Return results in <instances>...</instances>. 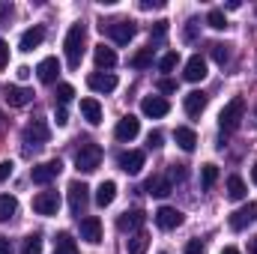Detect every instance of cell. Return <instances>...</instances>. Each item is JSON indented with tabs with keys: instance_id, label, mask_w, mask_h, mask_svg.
<instances>
[{
	"instance_id": "19",
	"label": "cell",
	"mask_w": 257,
	"mask_h": 254,
	"mask_svg": "<svg viewBox=\"0 0 257 254\" xmlns=\"http://www.w3.org/2000/svg\"><path fill=\"white\" fill-rule=\"evenodd\" d=\"M36 75H39L42 84H54L57 75H60V60H57V57H45L42 63L36 66Z\"/></svg>"
},
{
	"instance_id": "48",
	"label": "cell",
	"mask_w": 257,
	"mask_h": 254,
	"mask_svg": "<svg viewBox=\"0 0 257 254\" xmlns=\"http://www.w3.org/2000/svg\"><path fill=\"white\" fill-rule=\"evenodd\" d=\"M30 75H33V72H30L27 66H18V78H21V81H24V78H30Z\"/></svg>"
},
{
	"instance_id": "22",
	"label": "cell",
	"mask_w": 257,
	"mask_h": 254,
	"mask_svg": "<svg viewBox=\"0 0 257 254\" xmlns=\"http://www.w3.org/2000/svg\"><path fill=\"white\" fill-rule=\"evenodd\" d=\"M183 75H186V81H192V84L203 81V78H206V60H203L200 54H194L192 60L186 63V72H183Z\"/></svg>"
},
{
	"instance_id": "12",
	"label": "cell",
	"mask_w": 257,
	"mask_h": 254,
	"mask_svg": "<svg viewBox=\"0 0 257 254\" xmlns=\"http://www.w3.org/2000/svg\"><path fill=\"white\" fill-rule=\"evenodd\" d=\"M156 224H159L162 230H174V227L183 224V212H180L177 206H159V209H156Z\"/></svg>"
},
{
	"instance_id": "8",
	"label": "cell",
	"mask_w": 257,
	"mask_h": 254,
	"mask_svg": "<svg viewBox=\"0 0 257 254\" xmlns=\"http://www.w3.org/2000/svg\"><path fill=\"white\" fill-rule=\"evenodd\" d=\"M66 191H69V206H72V212H75V215H81V212L87 209V203H90V189H87L84 183L72 180Z\"/></svg>"
},
{
	"instance_id": "29",
	"label": "cell",
	"mask_w": 257,
	"mask_h": 254,
	"mask_svg": "<svg viewBox=\"0 0 257 254\" xmlns=\"http://www.w3.org/2000/svg\"><path fill=\"white\" fill-rule=\"evenodd\" d=\"M147 248H150V236H147V233H132L126 239L128 254H147Z\"/></svg>"
},
{
	"instance_id": "23",
	"label": "cell",
	"mask_w": 257,
	"mask_h": 254,
	"mask_svg": "<svg viewBox=\"0 0 257 254\" xmlns=\"http://www.w3.org/2000/svg\"><path fill=\"white\" fill-rule=\"evenodd\" d=\"M174 141H177V147L186 150V153H192L194 147H197V135H194V129H189V126H177Z\"/></svg>"
},
{
	"instance_id": "32",
	"label": "cell",
	"mask_w": 257,
	"mask_h": 254,
	"mask_svg": "<svg viewBox=\"0 0 257 254\" xmlns=\"http://www.w3.org/2000/svg\"><path fill=\"white\" fill-rule=\"evenodd\" d=\"M206 24H209L212 30H224V27H227V18H224L221 9H209V12H206Z\"/></svg>"
},
{
	"instance_id": "3",
	"label": "cell",
	"mask_w": 257,
	"mask_h": 254,
	"mask_svg": "<svg viewBox=\"0 0 257 254\" xmlns=\"http://www.w3.org/2000/svg\"><path fill=\"white\" fill-rule=\"evenodd\" d=\"M242 114H245V99H242V96H233V99L221 108V114H218V126H221V132H233V129H239Z\"/></svg>"
},
{
	"instance_id": "44",
	"label": "cell",
	"mask_w": 257,
	"mask_h": 254,
	"mask_svg": "<svg viewBox=\"0 0 257 254\" xmlns=\"http://www.w3.org/2000/svg\"><path fill=\"white\" fill-rule=\"evenodd\" d=\"M12 168H15L12 162H0V183H3V180H9V174H12Z\"/></svg>"
},
{
	"instance_id": "1",
	"label": "cell",
	"mask_w": 257,
	"mask_h": 254,
	"mask_svg": "<svg viewBox=\"0 0 257 254\" xmlns=\"http://www.w3.org/2000/svg\"><path fill=\"white\" fill-rule=\"evenodd\" d=\"M84 39H87L84 24H72V27H69V33H66V42H63L69 69H78V66H81V57H84Z\"/></svg>"
},
{
	"instance_id": "41",
	"label": "cell",
	"mask_w": 257,
	"mask_h": 254,
	"mask_svg": "<svg viewBox=\"0 0 257 254\" xmlns=\"http://www.w3.org/2000/svg\"><path fill=\"white\" fill-rule=\"evenodd\" d=\"M186 254H203V242H200V239H192V242L186 245Z\"/></svg>"
},
{
	"instance_id": "4",
	"label": "cell",
	"mask_w": 257,
	"mask_h": 254,
	"mask_svg": "<svg viewBox=\"0 0 257 254\" xmlns=\"http://www.w3.org/2000/svg\"><path fill=\"white\" fill-rule=\"evenodd\" d=\"M99 27H102V33H108L117 45H128V42L135 39V33H138L135 21H128V18H117V21H111V24H99Z\"/></svg>"
},
{
	"instance_id": "20",
	"label": "cell",
	"mask_w": 257,
	"mask_h": 254,
	"mask_svg": "<svg viewBox=\"0 0 257 254\" xmlns=\"http://www.w3.org/2000/svg\"><path fill=\"white\" fill-rule=\"evenodd\" d=\"M42 39H45V27L36 24V27H30V30L21 33V42H18V45H21V51H33V48L42 45Z\"/></svg>"
},
{
	"instance_id": "40",
	"label": "cell",
	"mask_w": 257,
	"mask_h": 254,
	"mask_svg": "<svg viewBox=\"0 0 257 254\" xmlns=\"http://www.w3.org/2000/svg\"><path fill=\"white\" fill-rule=\"evenodd\" d=\"M6 66H9V45L0 42V69H6Z\"/></svg>"
},
{
	"instance_id": "51",
	"label": "cell",
	"mask_w": 257,
	"mask_h": 254,
	"mask_svg": "<svg viewBox=\"0 0 257 254\" xmlns=\"http://www.w3.org/2000/svg\"><path fill=\"white\" fill-rule=\"evenodd\" d=\"M221 254H239V251H236L233 245H227V248H221Z\"/></svg>"
},
{
	"instance_id": "36",
	"label": "cell",
	"mask_w": 257,
	"mask_h": 254,
	"mask_svg": "<svg viewBox=\"0 0 257 254\" xmlns=\"http://www.w3.org/2000/svg\"><path fill=\"white\" fill-rule=\"evenodd\" d=\"M177 63H180V54H177V51H168V54L159 60V69H162V72H174Z\"/></svg>"
},
{
	"instance_id": "25",
	"label": "cell",
	"mask_w": 257,
	"mask_h": 254,
	"mask_svg": "<svg viewBox=\"0 0 257 254\" xmlns=\"http://www.w3.org/2000/svg\"><path fill=\"white\" fill-rule=\"evenodd\" d=\"M114 197H117V183L114 180H105L99 189H96V203L105 209V206H111L114 203Z\"/></svg>"
},
{
	"instance_id": "28",
	"label": "cell",
	"mask_w": 257,
	"mask_h": 254,
	"mask_svg": "<svg viewBox=\"0 0 257 254\" xmlns=\"http://www.w3.org/2000/svg\"><path fill=\"white\" fill-rule=\"evenodd\" d=\"M54 254H78V242L72 239V233H57L54 239Z\"/></svg>"
},
{
	"instance_id": "5",
	"label": "cell",
	"mask_w": 257,
	"mask_h": 254,
	"mask_svg": "<svg viewBox=\"0 0 257 254\" xmlns=\"http://www.w3.org/2000/svg\"><path fill=\"white\" fill-rule=\"evenodd\" d=\"M60 171H63V162H60V159H51V162L36 165V168L30 171V180H33L36 186H48V183H51Z\"/></svg>"
},
{
	"instance_id": "26",
	"label": "cell",
	"mask_w": 257,
	"mask_h": 254,
	"mask_svg": "<svg viewBox=\"0 0 257 254\" xmlns=\"http://www.w3.org/2000/svg\"><path fill=\"white\" fill-rule=\"evenodd\" d=\"M93 57H96V66L99 69H114L117 66V54H114V48H105V45H96V51H93Z\"/></svg>"
},
{
	"instance_id": "30",
	"label": "cell",
	"mask_w": 257,
	"mask_h": 254,
	"mask_svg": "<svg viewBox=\"0 0 257 254\" xmlns=\"http://www.w3.org/2000/svg\"><path fill=\"white\" fill-rule=\"evenodd\" d=\"M245 194H248V189H245V180L242 177H230L227 180V197L230 200H242Z\"/></svg>"
},
{
	"instance_id": "42",
	"label": "cell",
	"mask_w": 257,
	"mask_h": 254,
	"mask_svg": "<svg viewBox=\"0 0 257 254\" xmlns=\"http://www.w3.org/2000/svg\"><path fill=\"white\" fill-rule=\"evenodd\" d=\"M165 33H168V21H156V30H153V36H156V39H165Z\"/></svg>"
},
{
	"instance_id": "10",
	"label": "cell",
	"mask_w": 257,
	"mask_h": 254,
	"mask_svg": "<svg viewBox=\"0 0 257 254\" xmlns=\"http://www.w3.org/2000/svg\"><path fill=\"white\" fill-rule=\"evenodd\" d=\"M254 221H257V200L239 206L236 212H230V230H245V227L254 224Z\"/></svg>"
},
{
	"instance_id": "15",
	"label": "cell",
	"mask_w": 257,
	"mask_h": 254,
	"mask_svg": "<svg viewBox=\"0 0 257 254\" xmlns=\"http://www.w3.org/2000/svg\"><path fill=\"white\" fill-rule=\"evenodd\" d=\"M81 239L90 242V245H99V242H102V221H99L96 215L81 218Z\"/></svg>"
},
{
	"instance_id": "2",
	"label": "cell",
	"mask_w": 257,
	"mask_h": 254,
	"mask_svg": "<svg viewBox=\"0 0 257 254\" xmlns=\"http://www.w3.org/2000/svg\"><path fill=\"white\" fill-rule=\"evenodd\" d=\"M99 165H102V147L99 144H81V150L75 153V168L81 171V174H93V171H99Z\"/></svg>"
},
{
	"instance_id": "34",
	"label": "cell",
	"mask_w": 257,
	"mask_h": 254,
	"mask_svg": "<svg viewBox=\"0 0 257 254\" xmlns=\"http://www.w3.org/2000/svg\"><path fill=\"white\" fill-rule=\"evenodd\" d=\"M209 57L215 60V63H227V57H230V51H227V45H221V42H212L209 45Z\"/></svg>"
},
{
	"instance_id": "14",
	"label": "cell",
	"mask_w": 257,
	"mask_h": 254,
	"mask_svg": "<svg viewBox=\"0 0 257 254\" xmlns=\"http://www.w3.org/2000/svg\"><path fill=\"white\" fill-rule=\"evenodd\" d=\"M141 111H144V117L159 120V117H165V114L171 111V105H168V99H165V96H147V99L141 102Z\"/></svg>"
},
{
	"instance_id": "18",
	"label": "cell",
	"mask_w": 257,
	"mask_h": 254,
	"mask_svg": "<svg viewBox=\"0 0 257 254\" xmlns=\"http://www.w3.org/2000/svg\"><path fill=\"white\" fill-rule=\"evenodd\" d=\"M206 102H209V96H206V93H200V90H192L189 96H183V108H186V114H189V117H200V114H203V108H206Z\"/></svg>"
},
{
	"instance_id": "37",
	"label": "cell",
	"mask_w": 257,
	"mask_h": 254,
	"mask_svg": "<svg viewBox=\"0 0 257 254\" xmlns=\"http://www.w3.org/2000/svg\"><path fill=\"white\" fill-rule=\"evenodd\" d=\"M72 96H75V87H72V84H57V102H60V105L72 102Z\"/></svg>"
},
{
	"instance_id": "31",
	"label": "cell",
	"mask_w": 257,
	"mask_h": 254,
	"mask_svg": "<svg viewBox=\"0 0 257 254\" xmlns=\"http://www.w3.org/2000/svg\"><path fill=\"white\" fill-rule=\"evenodd\" d=\"M128 63H132V69H147V66L153 63V45H150V48H141Z\"/></svg>"
},
{
	"instance_id": "11",
	"label": "cell",
	"mask_w": 257,
	"mask_h": 254,
	"mask_svg": "<svg viewBox=\"0 0 257 254\" xmlns=\"http://www.w3.org/2000/svg\"><path fill=\"white\" fill-rule=\"evenodd\" d=\"M138 132H141V120H138L135 114H126V117L117 123V129H114V138L123 141V144H128V141L138 138Z\"/></svg>"
},
{
	"instance_id": "46",
	"label": "cell",
	"mask_w": 257,
	"mask_h": 254,
	"mask_svg": "<svg viewBox=\"0 0 257 254\" xmlns=\"http://www.w3.org/2000/svg\"><path fill=\"white\" fill-rule=\"evenodd\" d=\"M162 0H141V9H162Z\"/></svg>"
},
{
	"instance_id": "50",
	"label": "cell",
	"mask_w": 257,
	"mask_h": 254,
	"mask_svg": "<svg viewBox=\"0 0 257 254\" xmlns=\"http://www.w3.org/2000/svg\"><path fill=\"white\" fill-rule=\"evenodd\" d=\"M248 254H257V233L248 239Z\"/></svg>"
},
{
	"instance_id": "49",
	"label": "cell",
	"mask_w": 257,
	"mask_h": 254,
	"mask_svg": "<svg viewBox=\"0 0 257 254\" xmlns=\"http://www.w3.org/2000/svg\"><path fill=\"white\" fill-rule=\"evenodd\" d=\"M174 177H177V180H186V168H183V165H177V168H174Z\"/></svg>"
},
{
	"instance_id": "16",
	"label": "cell",
	"mask_w": 257,
	"mask_h": 254,
	"mask_svg": "<svg viewBox=\"0 0 257 254\" xmlns=\"http://www.w3.org/2000/svg\"><path fill=\"white\" fill-rule=\"evenodd\" d=\"M144 221H147V215L141 212V209H132V212H123L120 218H117V227L123 230V233H141V227H144Z\"/></svg>"
},
{
	"instance_id": "47",
	"label": "cell",
	"mask_w": 257,
	"mask_h": 254,
	"mask_svg": "<svg viewBox=\"0 0 257 254\" xmlns=\"http://www.w3.org/2000/svg\"><path fill=\"white\" fill-rule=\"evenodd\" d=\"M0 254H12V245H9L3 236H0Z\"/></svg>"
},
{
	"instance_id": "27",
	"label": "cell",
	"mask_w": 257,
	"mask_h": 254,
	"mask_svg": "<svg viewBox=\"0 0 257 254\" xmlns=\"http://www.w3.org/2000/svg\"><path fill=\"white\" fill-rule=\"evenodd\" d=\"M18 215V200L12 194H0V221H12Z\"/></svg>"
},
{
	"instance_id": "43",
	"label": "cell",
	"mask_w": 257,
	"mask_h": 254,
	"mask_svg": "<svg viewBox=\"0 0 257 254\" xmlns=\"http://www.w3.org/2000/svg\"><path fill=\"white\" fill-rule=\"evenodd\" d=\"M54 120H57V126H66V123H69V114H66L63 105H60V108L54 111Z\"/></svg>"
},
{
	"instance_id": "21",
	"label": "cell",
	"mask_w": 257,
	"mask_h": 254,
	"mask_svg": "<svg viewBox=\"0 0 257 254\" xmlns=\"http://www.w3.org/2000/svg\"><path fill=\"white\" fill-rule=\"evenodd\" d=\"M144 189H147V194H153V197H168L174 186H171V180H168V177L156 174V177H150V180H147V186H144Z\"/></svg>"
},
{
	"instance_id": "52",
	"label": "cell",
	"mask_w": 257,
	"mask_h": 254,
	"mask_svg": "<svg viewBox=\"0 0 257 254\" xmlns=\"http://www.w3.org/2000/svg\"><path fill=\"white\" fill-rule=\"evenodd\" d=\"M251 183H254V186H257V165H254V168H251Z\"/></svg>"
},
{
	"instance_id": "17",
	"label": "cell",
	"mask_w": 257,
	"mask_h": 254,
	"mask_svg": "<svg viewBox=\"0 0 257 254\" xmlns=\"http://www.w3.org/2000/svg\"><path fill=\"white\" fill-rule=\"evenodd\" d=\"M3 99H6V105H9V108H24V105H30V102H33V90H24V87L9 84Z\"/></svg>"
},
{
	"instance_id": "33",
	"label": "cell",
	"mask_w": 257,
	"mask_h": 254,
	"mask_svg": "<svg viewBox=\"0 0 257 254\" xmlns=\"http://www.w3.org/2000/svg\"><path fill=\"white\" fill-rule=\"evenodd\" d=\"M215 180H218V168H215V165H203V168H200V183H203V189H212Z\"/></svg>"
},
{
	"instance_id": "45",
	"label": "cell",
	"mask_w": 257,
	"mask_h": 254,
	"mask_svg": "<svg viewBox=\"0 0 257 254\" xmlns=\"http://www.w3.org/2000/svg\"><path fill=\"white\" fill-rule=\"evenodd\" d=\"M194 36H197V21H189V27H186V42H194Z\"/></svg>"
},
{
	"instance_id": "39",
	"label": "cell",
	"mask_w": 257,
	"mask_h": 254,
	"mask_svg": "<svg viewBox=\"0 0 257 254\" xmlns=\"http://www.w3.org/2000/svg\"><path fill=\"white\" fill-rule=\"evenodd\" d=\"M159 90H162V93H177V81L162 78V81H159Z\"/></svg>"
},
{
	"instance_id": "6",
	"label": "cell",
	"mask_w": 257,
	"mask_h": 254,
	"mask_svg": "<svg viewBox=\"0 0 257 254\" xmlns=\"http://www.w3.org/2000/svg\"><path fill=\"white\" fill-rule=\"evenodd\" d=\"M48 138H51V129H48L45 120H33L30 126L24 129V144L27 147H45Z\"/></svg>"
},
{
	"instance_id": "9",
	"label": "cell",
	"mask_w": 257,
	"mask_h": 254,
	"mask_svg": "<svg viewBox=\"0 0 257 254\" xmlns=\"http://www.w3.org/2000/svg\"><path fill=\"white\" fill-rule=\"evenodd\" d=\"M57 209H60V194L57 191H39L33 197V212H39V215H57Z\"/></svg>"
},
{
	"instance_id": "35",
	"label": "cell",
	"mask_w": 257,
	"mask_h": 254,
	"mask_svg": "<svg viewBox=\"0 0 257 254\" xmlns=\"http://www.w3.org/2000/svg\"><path fill=\"white\" fill-rule=\"evenodd\" d=\"M21 254H42V236H39V233H30V236L24 239Z\"/></svg>"
},
{
	"instance_id": "7",
	"label": "cell",
	"mask_w": 257,
	"mask_h": 254,
	"mask_svg": "<svg viewBox=\"0 0 257 254\" xmlns=\"http://www.w3.org/2000/svg\"><path fill=\"white\" fill-rule=\"evenodd\" d=\"M144 162H147V153H144V150H126V153H120V159H117L120 171H123V174H128V177L141 174Z\"/></svg>"
},
{
	"instance_id": "38",
	"label": "cell",
	"mask_w": 257,
	"mask_h": 254,
	"mask_svg": "<svg viewBox=\"0 0 257 254\" xmlns=\"http://www.w3.org/2000/svg\"><path fill=\"white\" fill-rule=\"evenodd\" d=\"M162 141H165V135H162V132H150V138H147L150 150H159V147H162Z\"/></svg>"
},
{
	"instance_id": "24",
	"label": "cell",
	"mask_w": 257,
	"mask_h": 254,
	"mask_svg": "<svg viewBox=\"0 0 257 254\" xmlns=\"http://www.w3.org/2000/svg\"><path fill=\"white\" fill-rule=\"evenodd\" d=\"M81 114L90 126H99L102 123V105L96 99H81Z\"/></svg>"
},
{
	"instance_id": "13",
	"label": "cell",
	"mask_w": 257,
	"mask_h": 254,
	"mask_svg": "<svg viewBox=\"0 0 257 254\" xmlns=\"http://www.w3.org/2000/svg\"><path fill=\"white\" fill-rule=\"evenodd\" d=\"M87 87L96 90V93H114L117 90V75H111V72H93L87 78Z\"/></svg>"
},
{
	"instance_id": "53",
	"label": "cell",
	"mask_w": 257,
	"mask_h": 254,
	"mask_svg": "<svg viewBox=\"0 0 257 254\" xmlns=\"http://www.w3.org/2000/svg\"><path fill=\"white\" fill-rule=\"evenodd\" d=\"M162 254H168V251H162Z\"/></svg>"
}]
</instances>
